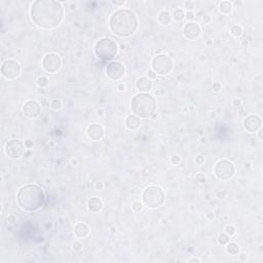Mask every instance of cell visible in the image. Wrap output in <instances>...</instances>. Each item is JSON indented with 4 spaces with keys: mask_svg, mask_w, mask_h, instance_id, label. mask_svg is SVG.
I'll return each instance as SVG.
<instances>
[{
    "mask_svg": "<svg viewBox=\"0 0 263 263\" xmlns=\"http://www.w3.org/2000/svg\"><path fill=\"white\" fill-rule=\"evenodd\" d=\"M132 112L139 118H148L156 110V101L148 93H139L132 99Z\"/></svg>",
    "mask_w": 263,
    "mask_h": 263,
    "instance_id": "4",
    "label": "cell"
},
{
    "mask_svg": "<svg viewBox=\"0 0 263 263\" xmlns=\"http://www.w3.org/2000/svg\"><path fill=\"white\" fill-rule=\"evenodd\" d=\"M124 3H125L124 0H122V1H112V4L116 5V6H119V5H123Z\"/></svg>",
    "mask_w": 263,
    "mask_h": 263,
    "instance_id": "42",
    "label": "cell"
},
{
    "mask_svg": "<svg viewBox=\"0 0 263 263\" xmlns=\"http://www.w3.org/2000/svg\"><path fill=\"white\" fill-rule=\"evenodd\" d=\"M185 18L187 19L188 21H191V20H194L195 18V15H194L193 12H187L185 13Z\"/></svg>",
    "mask_w": 263,
    "mask_h": 263,
    "instance_id": "34",
    "label": "cell"
},
{
    "mask_svg": "<svg viewBox=\"0 0 263 263\" xmlns=\"http://www.w3.org/2000/svg\"><path fill=\"white\" fill-rule=\"evenodd\" d=\"M230 32H231V35L234 37H240L243 34V28L240 26V25H234V26L231 27L230 29Z\"/></svg>",
    "mask_w": 263,
    "mask_h": 263,
    "instance_id": "25",
    "label": "cell"
},
{
    "mask_svg": "<svg viewBox=\"0 0 263 263\" xmlns=\"http://www.w3.org/2000/svg\"><path fill=\"white\" fill-rule=\"evenodd\" d=\"M82 244L80 243V242H74V244H73V249L75 251H80L81 249H82Z\"/></svg>",
    "mask_w": 263,
    "mask_h": 263,
    "instance_id": "35",
    "label": "cell"
},
{
    "mask_svg": "<svg viewBox=\"0 0 263 263\" xmlns=\"http://www.w3.org/2000/svg\"><path fill=\"white\" fill-rule=\"evenodd\" d=\"M42 67L46 72L48 73H56L62 67V59L58 54L49 53L46 54L43 57L42 60Z\"/></svg>",
    "mask_w": 263,
    "mask_h": 263,
    "instance_id": "9",
    "label": "cell"
},
{
    "mask_svg": "<svg viewBox=\"0 0 263 263\" xmlns=\"http://www.w3.org/2000/svg\"><path fill=\"white\" fill-rule=\"evenodd\" d=\"M136 89L140 93H148L152 89V81L148 77H140L136 81Z\"/></svg>",
    "mask_w": 263,
    "mask_h": 263,
    "instance_id": "17",
    "label": "cell"
},
{
    "mask_svg": "<svg viewBox=\"0 0 263 263\" xmlns=\"http://www.w3.org/2000/svg\"><path fill=\"white\" fill-rule=\"evenodd\" d=\"M180 161H181V160H180V157L178 155L173 156V157L171 158V163L174 164V166H178V164L180 163Z\"/></svg>",
    "mask_w": 263,
    "mask_h": 263,
    "instance_id": "33",
    "label": "cell"
},
{
    "mask_svg": "<svg viewBox=\"0 0 263 263\" xmlns=\"http://www.w3.org/2000/svg\"><path fill=\"white\" fill-rule=\"evenodd\" d=\"M138 18L130 9L120 8L114 12L109 20L111 32L118 37H128L136 32L138 28Z\"/></svg>",
    "mask_w": 263,
    "mask_h": 263,
    "instance_id": "2",
    "label": "cell"
},
{
    "mask_svg": "<svg viewBox=\"0 0 263 263\" xmlns=\"http://www.w3.org/2000/svg\"><path fill=\"white\" fill-rule=\"evenodd\" d=\"M184 7L188 12H192V9L195 7V2L194 1H191V0H188V1H185L184 2Z\"/></svg>",
    "mask_w": 263,
    "mask_h": 263,
    "instance_id": "29",
    "label": "cell"
},
{
    "mask_svg": "<svg viewBox=\"0 0 263 263\" xmlns=\"http://www.w3.org/2000/svg\"><path fill=\"white\" fill-rule=\"evenodd\" d=\"M23 113L26 117L31 119L37 118L41 113V106L36 101L29 100L23 105Z\"/></svg>",
    "mask_w": 263,
    "mask_h": 263,
    "instance_id": "13",
    "label": "cell"
},
{
    "mask_svg": "<svg viewBox=\"0 0 263 263\" xmlns=\"http://www.w3.org/2000/svg\"><path fill=\"white\" fill-rule=\"evenodd\" d=\"M240 261H246V260H247V255L245 253H242L240 255Z\"/></svg>",
    "mask_w": 263,
    "mask_h": 263,
    "instance_id": "45",
    "label": "cell"
},
{
    "mask_svg": "<svg viewBox=\"0 0 263 263\" xmlns=\"http://www.w3.org/2000/svg\"><path fill=\"white\" fill-rule=\"evenodd\" d=\"M32 21L42 29H53L63 21L64 8L61 2L54 0H37L31 6Z\"/></svg>",
    "mask_w": 263,
    "mask_h": 263,
    "instance_id": "1",
    "label": "cell"
},
{
    "mask_svg": "<svg viewBox=\"0 0 263 263\" xmlns=\"http://www.w3.org/2000/svg\"><path fill=\"white\" fill-rule=\"evenodd\" d=\"M142 202L149 209H157L164 202V193L158 186H148L142 193Z\"/></svg>",
    "mask_w": 263,
    "mask_h": 263,
    "instance_id": "6",
    "label": "cell"
},
{
    "mask_svg": "<svg viewBox=\"0 0 263 263\" xmlns=\"http://www.w3.org/2000/svg\"><path fill=\"white\" fill-rule=\"evenodd\" d=\"M51 108L53 110H60L62 108V102L59 99H54L51 102Z\"/></svg>",
    "mask_w": 263,
    "mask_h": 263,
    "instance_id": "26",
    "label": "cell"
},
{
    "mask_svg": "<svg viewBox=\"0 0 263 263\" xmlns=\"http://www.w3.org/2000/svg\"><path fill=\"white\" fill-rule=\"evenodd\" d=\"M87 136L94 141H99L104 137V128L102 125L98 124V123H93L87 128Z\"/></svg>",
    "mask_w": 263,
    "mask_h": 263,
    "instance_id": "16",
    "label": "cell"
},
{
    "mask_svg": "<svg viewBox=\"0 0 263 263\" xmlns=\"http://www.w3.org/2000/svg\"><path fill=\"white\" fill-rule=\"evenodd\" d=\"M238 251H240V247H238L237 243H228V245L226 247V252L229 255H232V256L237 255Z\"/></svg>",
    "mask_w": 263,
    "mask_h": 263,
    "instance_id": "23",
    "label": "cell"
},
{
    "mask_svg": "<svg viewBox=\"0 0 263 263\" xmlns=\"http://www.w3.org/2000/svg\"><path fill=\"white\" fill-rule=\"evenodd\" d=\"M74 232L78 237L84 238L86 237L89 233V228L86 223H78L76 224L75 228H74Z\"/></svg>",
    "mask_w": 263,
    "mask_h": 263,
    "instance_id": "20",
    "label": "cell"
},
{
    "mask_svg": "<svg viewBox=\"0 0 263 263\" xmlns=\"http://www.w3.org/2000/svg\"><path fill=\"white\" fill-rule=\"evenodd\" d=\"M199 261H201V260L196 259V258H195V259H190V260H189V262H199Z\"/></svg>",
    "mask_w": 263,
    "mask_h": 263,
    "instance_id": "49",
    "label": "cell"
},
{
    "mask_svg": "<svg viewBox=\"0 0 263 263\" xmlns=\"http://www.w3.org/2000/svg\"><path fill=\"white\" fill-rule=\"evenodd\" d=\"M125 72V68L123 64L120 62H111L110 64L107 65L106 73L107 76L112 80H119L123 77Z\"/></svg>",
    "mask_w": 263,
    "mask_h": 263,
    "instance_id": "12",
    "label": "cell"
},
{
    "mask_svg": "<svg viewBox=\"0 0 263 263\" xmlns=\"http://www.w3.org/2000/svg\"><path fill=\"white\" fill-rule=\"evenodd\" d=\"M202 21H204L205 24H209L211 22V16L209 15H204V16H202Z\"/></svg>",
    "mask_w": 263,
    "mask_h": 263,
    "instance_id": "39",
    "label": "cell"
},
{
    "mask_svg": "<svg viewBox=\"0 0 263 263\" xmlns=\"http://www.w3.org/2000/svg\"><path fill=\"white\" fill-rule=\"evenodd\" d=\"M141 120H140L139 117H137L136 115H128L125 119V127H127L128 130H137L140 125H141Z\"/></svg>",
    "mask_w": 263,
    "mask_h": 263,
    "instance_id": "18",
    "label": "cell"
},
{
    "mask_svg": "<svg viewBox=\"0 0 263 263\" xmlns=\"http://www.w3.org/2000/svg\"><path fill=\"white\" fill-rule=\"evenodd\" d=\"M218 243L220 245H227L229 243V235L227 234H224V233H221L220 235L218 237Z\"/></svg>",
    "mask_w": 263,
    "mask_h": 263,
    "instance_id": "27",
    "label": "cell"
},
{
    "mask_svg": "<svg viewBox=\"0 0 263 263\" xmlns=\"http://www.w3.org/2000/svg\"><path fill=\"white\" fill-rule=\"evenodd\" d=\"M37 84L40 87H45L47 86L48 84V79L45 77V76H40L39 78L37 79Z\"/></svg>",
    "mask_w": 263,
    "mask_h": 263,
    "instance_id": "28",
    "label": "cell"
},
{
    "mask_svg": "<svg viewBox=\"0 0 263 263\" xmlns=\"http://www.w3.org/2000/svg\"><path fill=\"white\" fill-rule=\"evenodd\" d=\"M87 208H89V210L90 212H94V213L100 212L103 208V202L99 197H93V198H90L89 202H87Z\"/></svg>",
    "mask_w": 263,
    "mask_h": 263,
    "instance_id": "19",
    "label": "cell"
},
{
    "mask_svg": "<svg viewBox=\"0 0 263 263\" xmlns=\"http://www.w3.org/2000/svg\"><path fill=\"white\" fill-rule=\"evenodd\" d=\"M225 232H226V234H227V235H230V237H232V235H233V234L235 233V228H234V226H232V225H227V226L225 227Z\"/></svg>",
    "mask_w": 263,
    "mask_h": 263,
    "instance_id": "31",
    "label": "cell"
},
{
    "mask_svg": "<svg viewBox=\"0 0 263 263\" xmlns=\"http://www.w3.org/2000/svg\"><path fill=\"white\" fill-rule=\"evenodd\" d=\"M207 218L209 219V220H214V218H215V215H214L213 212H209L207 214Z\"/></svg>",
    "mask_w": 263,
    "mask_h": 263,
    "instance_id": "43",
    "label": "cell"
},
{
    "mask_svg": "<svg viewBox=\"0 0 263 263\" xmlns=\"http://www.w3.org/2000/svg\"><path fill=\"white\" fill-rule=\"evenodd\" d=\"M103 187H104V185H103L102 182H100V181H99V182L96 183V189H98V190H101V189H103Z\"/></svg>",
    "mask_w": 263,
    "mask_h": 263,
    "instance_id": "41",
    "label": "cell"
},
{
    "mask_svg": "<svg viewBox=\"0 0 263 263\" xmlns=\"http://www.w3.org/2000/svg\"><path fill=\"white\" fill-rule=\"evenodd\" d=\"M147 75H148V78H149V79H155L156 77H157V74H156L153 70L148 71Z\"/></svg>",
    "mask_w": 263,
    "mask_h": 263,
    "instance_id": "36",
    "label": "cell"
},
{
    "mask_svg": "<svg viewBox=\"0 0 263 263\" xmlns=\"http://www.w3.org/2000/svg\"><path fill=\"white\" fill-rule=\"evenodd\" d=\"M173 18H174V20L177 21V22H182L185 19L184 10L181 9V8H177V9H175L174 12H173Z\"/></svg>",
    "mask_w": 263,
    "mask_h": 263,
    "instance_id": "24",
    "label": "cell"
},
{
    "mask_svg": "<svg viewBox=\"0 0 263 263\" xmlns=\"http://www.w3.org/2000/svg\"><path fill=\"white\" fill-rule=\"evenodd\" d=\"M132 208H133V210L135 212H140V211H142V209H143V205L140 202H134L132 204Z\"/></svg>",
    "mask_w": 263,
    "mask_h": 263,
    "instance_id": "30",
    "label": "cell"
},
{
    "mask_svg": "<svg viewBox=\"0 0 263 263\" xmlns=\"http://www.w3.org/2000/svg\"><path fill=\"white\" fill-rule=\"evenodd\" d=\"M16 201L25 212H35L39 210L45 202L42 189L36 184H26L19 189Z\"/></svg>",
    "mask_w": 263,
    "mask_h": 263,
    "instance_id": "3",
    "label": "cell"
},
{
    "mask_svg": "<svg viewBox=\"0 0 263 263\" xmlns=\"http://www.w3.org/2000/svg\"><path fill=\"white\" fill-rule=\"evenodd\" d=\"M219 10L223 15H228L232 10V4L229 1H222L219 5Z\"/></svg>",
    "mask_w": 263,
    "mask_h": 263,
    "instance_id": "22",
    "label": "cell"
},
{
    "mask_svg": "<svg viewBox=\"0 0 263 263\" xmlns=\"http://www.w3.org/2000/svg\"><path fill=\"white\" fill-rule=\"evenodd\" d=\"M118 51L117 43L108 37L101 38L95 44V54L102 61H111Z\"/></svg>",
    "mask_w": 263,
    "mask_h": 263,
    "instance_id": "5",
    "label": "cell"
},
{
    "mask_svg": "<svg viewBox=\"0 0 263 263\" xmlns=\"http://www.w3.org/2000/svg\"><path fill=\"white\" fill-rule=\"evenodd\" d=\"M152 70L154 71L158 75H168L169 73L172 72L174 68V62L173 59L170 56L166 54H157L153 58L152 63Z\"/></svg>",
    "mask_w": 263,
    "mask_h": 263,
    "instance_id": "7",
    "label": "cell"
},
{
    "mask_svg": "<svg viewBox=\"0 0 263 263\" xmlns=\"http://www.w3.org/2000/svg\"><path fill=\"white\" fill-rule=\"evenodd\" d=\"M213 89L215 90V92H219V90L221 89V84L219 83V82H216V83H214V86H213Z\"/></svg>",
    "mask_w": 263,
    "mask_h": 263,
    "instance_id": "38",
    "label": "cell"
},
{
    "mask_svg": "<svg viewBox=\"0 0 263 263\" xmlns=\"http://www.w3.org/2000/svg\"><path fill=\"white\" fill-rule=\"evenodd\" d=\"M262 128H259L258 130V137H259V139L260 140H262Z\"/></svg>",
    "mask_w": 263,
    "mask_h": 263,
    "instance_id": "48",
    "label": "cell"
},
{
    "mask_svg": "<svg viewBox=\"0 0 263 263\" xmlns=\"http://www.w3.org/2000/svg\"><path fill=\"white\" fill-rule=\"evenodd\" d=\"M215 175L220 180H229L234 175V166L231 161L222 160L215 166Z\"/></svg>",
    "mask_w": 263,
    "mask_h": 263,
    "instance_id": "8",
    "label": "cell"
},
{
    "mask_svg": "<svg viewBox=\"0 0 263 263\" xmlns=\"http://www.w3.org/2000/svg\"><path fill=\"white\" fill-rule=\"evenodd\" d=\"M16 220V216H13V215H9L7 217V221L9 222V223H15Z\"/></svg>",
    "mask_w": 263,
    "mask_h": 263,
    "instance_id": "40",
    "label": "cell"
},
{
    "mask_svg": "<svg viewBox=\"0 0 263 263\" xmlns=\"http://www.w3.org/2000/svg\"><path fill=\"white\" fill-rule=\"evenodd\" d=\"M232 104H233L234 107H238V106L240 105V99H234L233 102H232Z\"/></svg>",
    "mask_w": 263,
    "mask_h": 263,
    "instance_id": "44",
    "label": "cell"
},
{
    "mask_svg": "<svg viewBox=\"0 0 263 263\" xmlns=\"http://www.w3.org/2000/svg\"><path fill=\"white\" fill-rule=\"evenodd\" d=\"M261 118L257 115L251 114L249 115L248 117H246L245 120H244V128H245L246 131H248L249 133H255L261 128Z\"/></svg>",
    "mask_w": 263,
    "mask_h": 263,
    "instance_id": "15",
    "label": "cell"
},
{
    "mask_svg": "<svg viewBox=\"0 0 263 263\" xmlns=\"http://www.w3.org/2000/svg\"><path fill=\"white\" fill-rule=\"evenodd\" d=\"M1 74L8 80L16 79L21 74V66L16 61L7 60L1 66Z\"/></svg>",
    "mask_w": 263,
    "mask_h": 263,
    "instance_id": "10",
    "label": "cell"
},
{
    "mask_svg": "<svg viewBox=\"0 0 263 263\" xmlns=\"http://www.w3.org/2000/svg\"><path fill=\"white\" fill-rule=\"evenodd\" d=\"M30 154H31V152H30V151H28V152H27V153H26V154H25V155H26V157H29V155H30Z\"/></svg>",
    "mask_w": 263,
    "mask_h": 263,
    "instance_id": "50",
    "label": "cell"
},
{
    "mask_svg": "<svg viewBox=\"0 0 263 263\" xmlns=\"http://www.w3.org/2000/svg\"><path fill=\"white\" fill-rule=\"evenodd\" d=\"M158 21L161 25H169L172 22V16L171 13L167 10H161L158 13Z\"/></svg>",
    "mask_w": 263,
    "mask_h": 263,
    "instance_id": "21",
    "label": "cell"
},
{
    "mask_svg": "<svg viewBox=\"0 0 263 263\" xmlns=\"http://www.w3.org/2000/svg\"><path fill=\"white\" fill-rule=\"evenodd\" d=\"M196 180L198 181V182H201V183H205V176L204 174H198L196 176Z\"/></svg>",
    "mask_w": 263,
    "mask_h": 263,
    "instance_id": "37",
    "label": "cell"
},
{
    "mask_svg": "<svg viewBox=\"0 0 263 263\" xmlns=\"http://www.w3.org/2000/svg\"><path fill=\"white\" fill-rule=\"evenodd\" d=\"M224 196H225V192H219V193H218V197H219V198L223 199Z\"/></svg>",
    "mask_w": 263,
    "mask_h": 263,
    "instance_id": "47",
    "label": "cell"
},
{
    "mask_svg": "<svg viewBox=\"0 0 263 263\" xmlns=\"http://www.w3.org/2000/svg\"><path fill=\"white\" fill-rule=\"evenodd\" d=\"M32 145H33V143H32L31 141H30V140H27V141L25 142V146H26L27 148H30V147L32 146Z\"/></svg>",
    "mask_w": 263,
    "mask_h": 263,
    "instance_id": "46",
    "label": "cell"
},
{
    "mask_svg": "<svg viewBox=\"0 0 263 263\" xmlns=\"http://www.w3.org/2000/svg\"><path fill=\"white\" fill-rule=\"evenodd\" d=\"M202 28L194 22H188L183 28V35L188 40H195L201 36Z\"/></svg>",
    "mask_w": 263,
    "mask_h": 263,
    "instance_id": "14",
    "label": "cell"
},
{
    "mask_svg": "<svg viewBox=\"0 0 263 263\" xmlns=\"http://www.w3.org/2000/svg\"><path fill=\"white\" fill-rule=\"evenodd\" d=\"M25 144L22 141L18 139H13L8 141L6 145H5V153L7 154L8 157L13 158V160H18L21 156H23L25 152Z\"/></svg>",
    "mask_w": 263,
    "mask_h": 263,
    "instance_id": "11",
    "label": "cell"
},
{
    "mask_svg": "<svg viewBox=\"0 0 263 263\" xmlns=\"http://www.w3.org/2000/svg\"><path fill=\"white\" fill-rule=\"evenodd\" d=\"M194 161H195L196 164L202 166V164H204V163H205V157L202 155H197L196 157L194 158Z\"/></svg>",
    "mask_w": 263,
    "mask_h": 263,
    "instance_id": "32",
    "label": "cell"
}]
</instances>
